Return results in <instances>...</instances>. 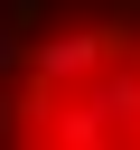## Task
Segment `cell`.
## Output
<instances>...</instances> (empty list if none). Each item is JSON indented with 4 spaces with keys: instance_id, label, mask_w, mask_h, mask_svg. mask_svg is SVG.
Masks as SVG:
<instances>
[{
    "instance_id": "obj_1",
    "label": "cell",
    "mask_w": 140,
    "mask_h": 150,
    "mask_svg": "<svg viewBox=\"0 0 140 150\" xmlns=\"http://www.w3.org/2000/svg\"><path fill=\"white\" fill-rule=\"evenodd\" d=\"M19 141H140V28L56 38L9 94Z\"/></svg>"
}]
</instances>
